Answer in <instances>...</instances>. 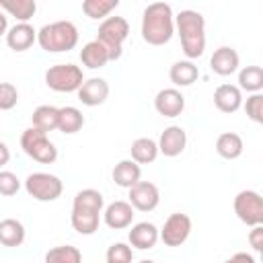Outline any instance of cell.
Returning a JSON list of instances; mask_svg holds the SVG:
<instances>
[{"mask_svg": "<svg viewBox=\"0 0 263 263\" xmlns=\"http://www.w3.org/2000/svg\"><path fill=\"white\" fill-rule=\"evenodd\" d=\"M43 263H82V253L72 245H60L45 253Z\"/></svg>", "mask_w": 263, "mask_h": 263, "instance_id": "obj_30", "label": "cell"}, {"mask_svg": "<svg viewBox=\"0 0 263 263\" xmlns=\"http://www.w3.org/2000/svg\"><path fill=\"white\" fill-rule=\"evenodd\" d=\"M140 263H154V261H150V259H144V261H140Z\"/></svg>", "mask_w": 263, "mask_h": 263, "instance_id": "obj_40", "label": "cell"}, {"mask_svg": "<svg viewBox=\"0 0 263 263\" xmlns=\"http://www.w3.org/2000/svg\"><path fill=\"white\" fill-rule=\"evenodd\" d=\"M111 177H113V183H115V185H119V187H123V189H129V187H134V185L140 181L142 168H140V164H136L132 158H125V160H119V162L113 166Z\"/></svg>", "mask_w": 263, "mask_h": 263, "instance_id": "obj_20", "label": "cell"}, {"mask_svg": "<svg viewBox=\"0 0 263 263\" xmlns=\"http://www.w3.org/2000/svg\"><path fill=\"white\" fill-rule=\"evenodd\" d=\"M58 113H60V109L53 105H39L31 115V123H33V127H37L43 134L53 132V129H58Z\"/></svg>", "mask_w": 263, "mask_h": 263, "instance_id": "obj_26", "label": "cell"}, {"mask_svg": "<svg viewBox=\"0 0 263 263\" xmlns=\"http://www.w3.org/2000/svg\"><path fill=\"white\" fill-rule=\"evenodd\" d=\"M234 214L247 226L263 224V199L253 189H242L234 197Z\"/></svg>", "mask_w": 263, "mask_h": 263, "instance_id": "obj_9", "label": "cell"}, {"mask_svg": "<svg viewBox=\"0 0 263 263\" xmlns=\"http://www.w3.org/2000/svg\"><path fill=\"white\" fill-rule=\"evenodd\" d=\"M84 82L80 66L74 64H55L45 70V84L55 92H76Z\"/></svg>", "mask_w": 263, "mask_h": 263, "instance_id": "obj_7", "label": "cell"}, {"mask_svg": "<svg viewBox=\"0 0 263 263\" xmlns=\"http://www.w3.org/2000/svg\"><path fill=\"white\" fill-rule=\"evenodd\" d=\"M8 160H10V150H8V146L4 142H0V168L4 164H8Z\"/></svg>", "mask_w": 263, "mask_h": 263, "instance_id": "obj_38", "label": "cell"}, {"mask_svg": "<svg viewBox=\"0 0 263 263\" xmlns=\"http://www.w3.org/2000/svg\"><path fill=\"white\" fill-rule=\"evenodd\" d=\"M117 6H119V0H84L82 12L92 21H99V18L105 21Z\"/></svg>", "mask_w": 263, "mask_h": 263, "instance_id": "obj_31", "label": "cell"}, {"mask_svg": "<svg viewBox=\"0 0 263 263\" xmlns=\"http://www.w3.org/2000/svg\"><path fill=\"white\" fill-rule=\"evenodd\" d=\"M134 261V249L125 242H113L107 249V263H132Z\"/></svg>", "mask_w": 263, "mask_h": 263, "instance_id": "obj_32", "label": "cell"}, {"mask_svg": "<svg viewBox=\"0 0 263 263\" xmlns=\"http://www.w3.org/2000/svg\"><path fill=\"white\" fill-rule=\"evenodd\" d=\"M191 234V218L183 212H175L164 220V226L158 230V238L166 247H181Z\"/></svg>", "mask_w": 263, "mask_h": 263, "instance_id": "obj_10", "label": "cell"}, {"mask_svg": "<svg viewBox=\"0 0 263 263\" xmlns=\"http://www.w3.org/2000/svg\"><path fill=\"white\" fill-rule=\"evenodd\" d=\"M18 103V90L10 82H0V111H10Z\"/></svg>", "mask_w": 263, "mask_h": 263, "instance_id": "obj_34", "label": "cell"}, {"mask_svg": "<svg viewBox=\"0 0 263 263\" xmlns=\"http://www.w3.org/2000/svg\"><path fill=\"white\" fill-rule=\"evenodd\" d=\"M78 101L86 107H97L103 105L109 97V82L105 78H88L82 82V86L76 90Z\"/></svg>", "mask_w": 263, "mask_h": 263, "instance_id": "obj_15", "label": "cell"}, {"mask_svg": "<svg viewBox=\"0 0 263 263\" xmlns=\"http://www.w3.org/2000/svg\"><path fill=\"white\" fill-rule=\"evenodd\" d=\"M134 208L127 201H111L107 208H103V222L111 228V230H123L127 226H132L134 222Z\"/></svg>", "mask_w": 263, "mask_h": 263, "instance_id": "obj_14", "label": "cell"}, {"mask_svg": "<svg viewBox=\"0 0 263 263\" xmlns=\"http://www.w3.org/2000/svg\"><path fill=\"white\" fill-rule=\"evenodd\" d=\"M6 31H8V18H6V14L0 10V37L6 35Z\"/></svg>", "mask_w": 263, "mask_h": 263, "instance_id": "obj_39", "label": "cell"}, {"mask_svg": "<svg viewBox=\"0 0 263 263\" xmlns=\"http://www.w3.org/2000/svg\"><path fill=\"white\" fill-rule=\"evenodd\" d=\"M168 78L175 86H191L197 78H199V70L193 62L189 60H181V62H175L168 70Z\"/></svg>", "mask_w": 263, "mask_h": 263, "instance_id": "obj_21", "label": "cell"}, {"mask_svg": "<svg viewBox=\"0 0 263 263\" xmlns=\"http://www.w3.org/2000/svg\"><path fill=\"white\" fill-rule=\"evenodd\" d=\"M25 189L37 201H55L64 191V183L51 173H31L25 179Z\"/></svg>", "mask_w": 263, "mask_h": 263, "instance_id": "obj_8", "label": "cell"}, {"mask_svg": "<svg viewBox=\"0 0 263 263\" xmlns=\"http://www.w3.org/2000/svg\"><path fill=\"white\" fill-rule=\"evenodd\" d=\"M25 226L16 218L0 220V245L4 247H21L25 242Z\"/></svg>", "mask_w": 263, "mask_h": 263, "instance_id": "obj_22", "label": "cell"}, {"mask_svg": "<svg viewBox=\"0 0 263 263\" xmlns=\"http://www.w3.org/2000/svg\"><path fill=\"white\" fill-rule=\"evenodd\" d=\"M142 39L148 45H164L175 33V14L166 2H152L142 12Z\"/></svg>", "mask_w": 263, "mask_h": 263, "instance_id": "obj_2", "label": "cell"}, {"mask_svg": "<svg viewBox=\"0 0 263 263\" xmlns=\"http://www.w3.org/2000/svg\"><path fill=\"white\" fill-rule=\"evenodd\" d=\"M127 191H129L127 193V197H129L127 203L138 212H152L160 201V191L150 181H138Z\"/></svg>", "mask_w": 263, "mask_h": 263, "instance_id": "obj_11", "label": "cell"}, {"mask_svg": "<svg viewBox=\"0 0 263 263\" xmlns=\"http://www.w3.org/2000/svg\"><path fill=\"white\" fill-rule=\"evenodd\" d=\"M214 105L222 113H234L242 105V92L236 84H220L214 90Z\"/></svg>", "mask_w": 263, "mask_h": 263, "instance_id": "obj_18", "label": "cell"}, {"mask_svg": "<svg viewBox=\"0 0 263 263\" xmlns=\"http://www.w3.org/2000/svg\"><path fill=\"white\" fill-rule=\"evenodd\" d=\"M84 125V115L78 107H60L58 113V129L62 134H76Z\"/></svg>", "mask_w": 263, "mask_h": 263, "instance_id": "obj_27", "label": "cell"}, {"mask_svg": "<svg viewBox=\"0 0 263 263\" xmlns=\"http://www.w3.org/2000/svg\"><path fill=\"white\" fill-rule=\"evenodd\" d=\"M238 88H240V92L247 90L251 95L261 92V88H263V68L261 66H245L238 72Z\"/></svg>", "mask_w": 263, "mask_h": 263, "instance_id": "obj_29", "label": "cell"}, {"mask_svg": "<svg viewBox=\"0 0 263 263\" xmlns=\"http://www.w3.org/2000/svg\"><path fill=\"white\" fill-rule=\"evenodd\" d=\"M0 8L16 18V23H29L37 10L35 0H0Z\"/></svg>", "mask_w": 263, "mask_h": 263, "instance_id": "obj_28", "label": "cell"}, {"mask_svg": "<svg viewBox=\"0 0 263 263\" xmlns=\"http://www.w3.org/2000/svg\"><path fill=\"white\" fill-rule=\"evenodd\" d=\"M80 62H82V66H86L90 70H97V68H103L105 64H109V53L97 39H92L80 49Z\"/></svg>", "mask_w": 263, "mask_h": 263, "instance_id": "obj_23", "label": "cell"}, {"mask_svg": "<svg viewBox=\"0 0 263 263\" xmlns=\"http://www.w3.org/2000/svg\"><path fill=\"white\" fill-rule=\"evenodd\" d=\"M175 29L181 39V49L187 60L201 58L205 51V18L197 10H181L175 16Z\"/></svg>", "mask_w": 263, "mask_h": 263, "instance_id": "obj_3", "label": "cell"}, {"mask_svg": "<svg viewBox=\"0 0 263 263\" xmlns=\"http://www.w3.org/2000/svg\"><path fill=\"white\" fill-rule=\"evenodd\" d=\"M37 43L47 53L70 51L78 43V29L70 21H55L37 31Z\"/></svg>", "mask_w": 263, "mask_h": 263, "instance_id": "obj_4", "label": "cell"}, {"mask_svg": "<svg viewBox=\"0 0 263 263\" xmlns=\"http://www.w3.org/2000/svg\"><path fill=\"white\" fill-rule=\"evenodd\" d=\"M129 35V23L123 16H107L97 31V41L107 49L109 62H115L121 58L123 41Z\"/></svg>", "mask_w": 263, "mask_h": 263, "instance_id": "obj_5", "label": "cell"}, {"mask_svg": "<svg viewBox=\"0 0 263 263\" xmlns=\"http://www.w3.org/2000/svg\"><path fill=\"white\" fill-rule=\"evenodd\" d=\"M154 109L162 117H179L185 109V97L179 88H162L154 97Z\"/></svg>", "mask_w": 263, "mask_h": 263, "instance_id": "obj_13", "label": "cell"}, {"mask_svg": "<svg viewBox=\"0 0 263 263\" xmlns=\"http://www.w3.org/2000/svg\"><path fill=\"white\" fill-rule=\"evenodd\" d=\"M18 189H21L18 177H16L14 173H10V171H0V195L10 197V195H14Z\"/></svg>", "mask_w": 263, "mask_h": 263, "instance_id": "obj_35", "label": "cell"}, {"mask_svg": "<svg viewBox=\"0 0 263 263\" xmlns=\"http://www.w3.org/2000/svg\"><path fill=\"white\" fill-rule=\"evenodd\" d=\"M156 144H158V154L175 158L187 146V132L181 125H168V127L162 129V134H160Z\"/></svg>", "mask_w": 263, "mask_h": 263, "instance_id": "obj_12", "label": "cell"}, {"mask_svg": "<svg viewBox=\"0 0 263 263\" xmlns=\"http://www.w3.org/2000/svg\"><path fill=\"white\" fill-rule=\"evenodd\" d=\"M21 148H23V152L29 156V158H33V160H37V162H41V164H51V162H55V158H58V148H55V144L47 138V134H43V132H39L37 127H27L23 134H21Z\"/></svg>", "mask_w": 263, "mask_h": 263, "instance_id": "obj_6", "label": "cell"}, {"mask_svg": "<svg viewBox=\"0 0 263 263\" xmlns=\"http://www.w3.org/2000/svg\"><path fill=\"white\" fill-rule=\"evenodd\" d=\"M245 113H247V117H249L251 121L263 123V95H261V92H255V95L247 97Z\"/></svg>", "mask_w": 263, "mask_h": 263, "instance_id": "obj_33", "label": "cell"}, {"mask_svg": "<svg viewBox=\"0 0 263 263\" xmlns=\"http://www.w3.org/2000/svg\"><path fill=\"white\" fill-rule=\"evenodd\" d=\"M6 45L12 51H27L37 41V31L31 23H16L6 31Z\"/></svg>", "mask_w": 263, "mask_h": 263, "instance_id": "obj_16", "label": "cell"}, {"mask_svg": "<svg viewBox=\"0 0 263 263\" xmlns=\"http://www.w3.org/2000/svg\"><path fill=\"white\" fill-rule=\"evenodd\" d=\"M242 148H245L242 138H240L238 134H234V132H224V134H220L218 140H216V152H218L222 158H226V160L238 158V156L242 154Z\"/></svg>", "mask_w": 263, "mask_h": 263, "instance_id": "obj_24", "label": "cell"}, {"mask_svg": "<svg viewBox=\"0 0 263 263\" xmlns=\"http://www.w3.org/2000/svg\"><path fill=\"white\" fill-rule=\"evenodd\" d=\"M238 64H240V58H238L236 49H232L228 45L218 47L212 53V58H210V68L218 76H230V74H234L238 70Z\"/></svg>", "mask_w": 263, "mask_h": 263, "instance_id": "obj_17", "label": "cell"}, {"mask_svg": "<svg viewBox=\"0 0 263 263\" xmlns=\"http://www.w3.org/2000/svg\"><path fill=\"white\" fill-rule=\"evenodd\" d=\"M224 263H257L255 261V257L253 255H249V253H234L230 259H226Z\"/></svg>", "mask_w": 263, "mask_h": 263, "instance_id": "obj_37", "label": "cell"}, {"mask_svg": "<svg viewBox=\"0 0 263 263\" xmlns=\"http://www.w3.org/2000/svg\"><path fill=\"white\" fill-rule=\"evenodd\" d=\"M249 242H251V247H253L257 253L263 251V224H261V226H251Z\"/></svg>", "mask_w": 263, "mask_h": 263, "instance_id": "obj_36", "label": "cell"}, {"mask_svg": "<svg viewBox=\"0 0 263 263\" xmlns=\"http://www.w3.org/2000/svg\"><path fill=\"white\" fill-rule=\"evenodd\" d=\"M129 152H132V160L136 164H150L158 156V144L152 138H138L132 142Z\"/></svg>", "mask_w": 263, "mask_h": 263, "instance_id": "obj_25", "label": "cell"}, {"mask_svg": "<svg viewBox=\"0 0 263 263\" xmlns=\"http://www.w3.org/2000/svg\"><path fill=\"white\" fill-rule=\"evenodd\" d=\"M127 240L134 249L148 251L158 242V228L152 222H138L127 232Z\"/></svg>", "mask_w": 263, "mask_h": 263, "instance_id": "obj_19", "label": "cell"}, {"mask_svg": "<svg viewBox=\"0 0 263 263\" xmlns=\"http://www.w3.org/2000/svg\"><path fill=\"white\" fill-rule=\"evenodd\" d=\"M105 208V197L97 189H82L74 195L72 201V214H70V224L78 234L90 236L99 230L101 214Z\"/></svg>", "mask_w": 263, "mask_h": 263, "instance_id": "obj_1", "label": "cell"}]
</instances>
